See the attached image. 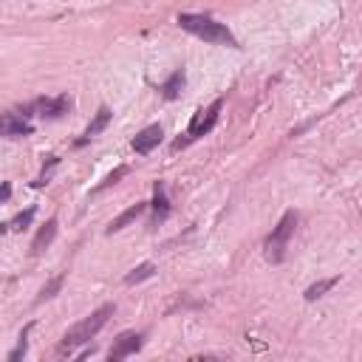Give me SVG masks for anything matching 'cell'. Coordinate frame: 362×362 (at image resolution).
Masks as SVG:
<instances>
[{
  "mask_svg": "<svg viewBox=\"0 0 362 362\" xmlns=\"http://www.w3.org/2000/svg\"><path fill=\"white\" fill-rule=\"evenodd\" d=\"M113 311H116V305H113V303H105V305H99L96 311H90L85 320H79L76 325H71V328L65 331V337L59 339V354H71L74 348L90 342V339L102 331V325L107 322V317H110Z\"/></svg>",
  "mask_w": 362,
  "mask_h": 362,
  "instance_id": "1",
  "label": "cell"
},
{
  "mask_svg": "<svg viewBox=\"0 0 362 362\" xmlns=\"http://www.w3.org/2000/svg\"><path fill=\"white\" fill-rule=\"evenodd\" d=\"M178 25H181L184 31H189V34L206 40V42H215V45H238L235 34H232L223 23H218L215 17H209V14H189V11H181V14H178Z\"/></svg>",
  "mask_w": 362,
  "mask_h": 362,
  "instance_id": "2",
  "label": "cell"
},
{
  "mask_svg": "<svg viewBox=\"0 0 362 362\" xmlns=\"http://www.w3.org/2000/svg\"><path fill=\"white\" fill-rule=\"evenodd\" d=\"M297 221H300V215H297L294 209H288V212L277 221V226L266 235V240H263V255H266L269 263H283L286 249H288V240H291V235H294V229H297Z\"/></svg>",
  "mask_w": 362,
  "mask_h": 362,
  "instance_id": "3",
  "label": "cell"
},
{
  "mask_svg": "<svg viewBox=\"0 0 362 362\" xmlns=\"http://www.w3.org/2000/svg\"><path fill=\"white\" fill-rule=\"evenodd\" d=\"M221 107H223V99H215L209 107L195 110V116H192V122H189V127H187L184 139H175V141H173V150H181V147H187L189 141H195V139L206 136V133L215 127V122H218V116H221Z\"/></svg>",
  "mask_w": 362,
  "mask_h": 362,
  "instance_id": "4",
  "label": "cell"
},
{
  "mask_svg": "<svg viewBox=\"0 0 362 362\" xmlns=\"http://www.w3.org/2000/svg\"><path fill=\"white\" fill-rule=\"evenodd\" d=\"M71 107H74L71 96L59 93V96H42V99L31 102V105H28L25 110H20V113H23V116H40V119H59V116H65Z\"/></svg>",
  "mask_w": 362,
  "mask_h": 362,
  "instance_id": "5",
  "label": "cell"
},
{
  "mask_svg": "<svg viewBox=\"0 0 362 362\" xmlns=\"http://www.w3.org/2000/svg\"><path fill=\"white\" fill-rule=\"evenodd\" d=\"M141 342H144V334H141V331H124V334H119V337L113 339V345H110V351H107V359H110V362L127 359L130 354H136V351L141 348Z\"/></svg>",
  "mask_w": 362,
  "mask_h": 362,
  "instance_id": "6",
  "label": "cell"
},
{
  "mask_svg": "<svg viewBox=\"0 0 362 362\" xmlns=\"http://www.w3.org/2000/svg\"><path fill=\"white\" fill-rule=\"evenodd\" d=\"M34 130V124L28 122V116L23 113H0V136H28Z\"/></svg>",
  "mask_w": 362,
  "mask_h": 362,
  "instance_id": "7",
  "label": "cell"
},
{
  "mask_svg": "<svg viewBox=\"0 0 362 362\" xmlns=\"http://www.w3.org/2000/svg\"><path fill=\"white\" fill-rule=\"evenodd\" d=\"M161 136H164V130H161V124H147L144 130H139L136 136H133V150L136 153H150L153 147H158V141H161Z\"/></svg>",
  "mask_w": 362,
  "mask_h": 362,
  "instance_id": "8",
  "label": "cell"
},
{
  "mask_svg": "<svg viewBox=\"0 0 362 362\" xmlns=\"http://www.w3.org/2000/svg\"><path fill=\"white\" fill-rule=\"evenodd\" d=\"M167 215H170V201H167L164 184L156 181V184H153V221H150V226H158Z\"/></svg>",
  "mask_w": 362,
  "mask_h": 362,
  "instance_id": "9",
  "label": "cell"
},
{
  "mask_svg": "<svg viewBox=\"0 0 362 362\" xmlns=\"http://www.w3.org/2000/svg\"><path fill=\"white\" fill-rule=\"evenodd\" d=\"M110 116H113V113H110V107H107V105H102V107H99V110H96V116H93V119H90V124H88V127H85V136H82V139H79V141H76V144H79V147H82V144H85V141H90V139H93V136H99V133H102V130H105V127H107V124H110Z\"/></svg>",
  "mask_w": 362,
  "mask_h": 362,
  "instance_id": "10",
  "label": "cell"
},
{
  "mask_svg": "<svg viewBox=\"0 0 362 362\" xmlns=\"http://www.w3.org/2000/svg\"><path fill=\"white\" fill-rule=\"evenodd\" d=\"M147 206H150L147 201H136V204H133V206H127V209H124L119 218H113V221H110V226H107L105 232H107V235H113V232L124 229V226H127V223H133V221H136V218H139V215H141Z\"/></svg>",
  "mask_w": 362,
  "mask_h": 362,
  "instance_id": "11",
  "label": "cell"
},
{
  "mask_svg": "<svg viewBox=\"0 0 362 362\" xmlns=\"http://www.w3.org/2000/svg\"><path fill=\"white\" fill-rule=\"evenodd\" d=\"M54 238H57V218H48L45 226H42V229L34 235V240H31V255H40L42 249H48Z\"/></svg>",
  "mask_w": 362,
  "mask_h": 362,
  "instance_id": "12",
  "label": "cell"
},
{
  "mask_svg": "<svg viewBox=\"0 0 362 362\" xmlns=\"http://www.w3.org/2000/svg\"><path fill=\"white\" fill-rule=\"evenodd\" d=\"M184 82H187L184 71H173V74H170V79L161 85V96H164V99H178V96H181V90H184Z\"/></svg>",
  "mask_w": 362,
  "mask_h": 362,
  "instance_id": "13",
  "label": "cell"
},
{
  "mask_svg": "<svg viewBox=\"0 0 362 362\" xmlns=\"http://www.w3.org/2000/svg\"><path fill=\"white\" fill-rule=\"evenodd\" d=\"M156 274V266L153 263H139L130 274H124V283L127 286H136V283H141V280H147V277H153Z\"/></svg>",
  "mask_w": 362,
  "mask_h": 362,
  "instance_id": "14",
  "label": "cell"
},
{
  "mask_svg": "<svg viewBox=\"0 0 362 362\" xmlns=\"http://www.w3.org/2000/svg\"><path fill=\"white\" fill-rule=\"evenodd\" d=\"M339 283V277H328V280H320V283H314V286H308L305 291H303V297L311 303V300H317V297H322L328 288H334Z\"/></svg>",
  "mask_w": 362,
  "mask_h": 362,
  "instance_id": "15",
  "label": "cell"
},
{
  "mask_svg": "<svg viewBox=\"0 0 362 362\" xmlns=\"http://www.w3.org/2000/svg\"><path fill=\"white\" fill-rule=\"evenodd\" d=\"M31 218H34V206H28L25 212H20L17 218H11L8 223H0V232H8V229H14V232H23L28 223H31Z\"/></svg>",
  "mask_w": 362,
  "mask_h": 362,
  "instance_id": "16",
  "label": "cell"
},
{
  "mask_svg": "<svg viewBox=\"0 0 362 362\" xmlns=\"http://www.w3.org/2000/svg\"><path fill=\"white\" fill-rule=\"evenodd\" d=\"M31 325H34V322H28V325L20 331V342H17V348L8 354V362H17V359H23V356H25V351H28V331H31Z\"/></svg>",
  "mask_w": 362,
  "mask_h": 362,
  "instance_id": "17",
  "label": "cell"
},
{
  "mask_svg": "<svg viewBox=\"0 0 362 362\" xmlns=\"http://www.w3.org/2000/svg\"><path fill=\"white\" fill-rule=\"evenodd\" d=\"M62 283H65V274H57L54 280H48L45 286H42V291H40V297H37V303H42V300H51L59 288H62Z\"/></svg>",
  "mask_w": 362,
  "mask_h": 362,
  "instance_id": "18",
  "label": "cell"
},
{
  "mask_svg": "<svg viewBox=\"0 0 362 362\" xmlns=\"http://www.w3.org/2000/svg\"><path fill=\"white\" fill-rule=\"evenodd\" d=\"M57 164H59V158H57V156H51V158H48V164L42 167V173L37 175V181H34L31 187H45V184H48V178H51V170H54Z\"/></svg>",
  "mask_w": 362,
  "mask_h": 362,
  "instance_id": "19",
  "label": "cell"
},
{
  "mask_svg": "<svg viewBox=\"0 0 362 362\" xmlns=\"http://www.w3.org/2000/svg\"><path fill=\"white\" fill-rule=\"evenodd\" d=\"M124 173H127V167H116V170H113V173H110V175H107V178H105V181H102V184H99V187H96L93 192H99V189H105V187H110V184H116V181H119V178H122Z\"/></svg>",
  "mask_w": 362,
  "mask_h": 362,
  "instance_id": "20",
  "label": "cell"
},
{
  "mask_svg": "<svg viewBox=\"0 0 362 362\" xmlns=\"http://www.w3.org/2000/svg\"><path fill=\"white\" fill-rule=\"evenodd\" d=\"M8 198H11V184H8V181H3V184H0V204H6Z\"/></svg>",
  "mask_w": 362,
  "mask_h": 362,
  "instance_id": "21",
  "label": "cell"
}]
</instances>
